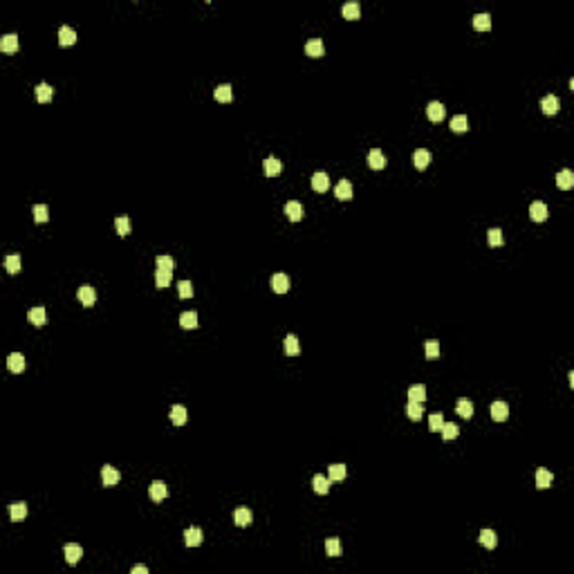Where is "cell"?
Segmentation results:
<instances>
[{
  "label": "cell",
  "instance_id": "45",
  "mask_svg": "<svg viewBox=\"0 0 574 574\" xmlns=\"http://www.w3.org/2000/svg\"><path fill=\"white\" fill-rule=\"evenodd\" d=\"M32 213H34V220H36V222H48V218H49V209L45 207V204H34Z\"/></svg>",
  "mask_w": 574,
  "mask_h": 574
},
{
  "label": "cell",
  "instance_id": "20",
  "mask_svg": "<svg viewBox=\"0 0 574 574\" xmlns=\"http://www.w3.org/2000/svg\"><path fill=\"white\" fill-rule=\"evenodd\" d=\"M59 43L63 45V48H68V45H74V43H76V32L72 29V27L63 25L59 29Z\"/></svg>",
  "mask_w": 574,
  "mask_h": 574
},
{
  "label": "cell",
  "instance_id": "43",
  "mask_svg": "<svg viewBox=\"0 0 574 574\" xmlns=\"http://www.w3.org/2000/svg\"><path fill=\"white\" fill-rule=\"evenodd\" d=\"M115 229H117L119 236H128L130 234V218H128V215H119V218L115 220Z\"/></svg>",
  "mask_w": 574,
  "mask_h": 574
},
{
  "label": "cell",
  "instance_id": "1",
  "mask_svg": "<svg viewBox=\"0 0 574 574\" xmlns=\"http://www.w3.org/2000/svg\"><path fill=\"white\" fill-rule=\"evenodd\" d=\"M76 298H79L85 308H92L95 301H96V289L92 285H81L79 292H76Z\"/></svg>",
  "mask_w": 574,
  "mask_h": 574
},
{
  "label": "cell",
  "instance_id": "15",
  "mask_svg": "<svg viewBox=\"0 0 574 574\" xmlns=\"http://www.w3.org/2000/svg\"><path fill=\"white\" fill-rule=\"evenodd\" d=\"M413 164H415V168L424 170L426 166L430 164V150H426V148H417V150L413 153Z\"/></svg>",
  "mask_w": 574,
  "mask_h": 574
},
{
  "label": "cell",
  "instance_id": "50",
  "mask_svg": "<svg viewBox=\"0 0 574 574\" xmlns=\"http://www.w3.org/2000/svg\"><path fill=\"white\" fill-rule=\"evenodd\" d=\"M442 426H444V415L442 413H433L429 420V429L430 430H442Z\"/></svg>",
  "mask_w": 574,
  "mask_h": 574
},
{
  "label": "cell",
  "instance_id": "30",
  "mask_svg": "<svg viewBox=\"0 0 574 574\" xmlns=\"http://www.w3.org/2000/svg\"><path fill=\"white\" fill-rule=\"evenodd\" d=\"M426 399V386L424 383H415V386H410L408 388V402H424Z\"/></svg>",
  "mask_w": 574,
  "mask_h": 574
},
{
  "label": "cell",
  "instance_id": "7",
  "mask_svg": "<svg viewBox=\"0 0 574 574\" xmlns=\"http://www.w3.org/2000/svg\"><path fill=\"white\" fill-rule=\"evenodd\" d=\"M556 186L558 189H563V191H570L574 186V173L570 168H563L556 173Z\"/></svg>",
  "mask_w": 574,
  "mask_h": 574
},
{
  "label": "cell",
  "instance_id": "37",
  "mask_svg": "<svg viewBox=\"0 0 574 574\" xmlns=\"http://www.w3.org/2000/svg\"><path fill=\"white\" fill-rule=\"evenodd\" d=\"M170 278H173V271H170V269H157V271H155V285L160 287V289L168 287Z\"/></svg>",
  "mask_w": 574,
  "mask_h": 574
},
{
  "label": "cell",
  "instance_id": "47",
  "mask_svg": "<svg viewBox=\"0 0 574 574\" xmlns=\"http://www.w3.org/2000/svg\"><path fill=\"white\" fill-rule=\"evenodd\" d=\"M424 350H426V357H429V359H437V357H440V343H437L435 339H429L424 343Z\"/></svg>",
  "mask_w": 574,
  "mask_h": 574
},
{
  "label": "cell",
  "instance_id": "29",
  "mask_svg": "<svg viewBox=\"0 0 574 574\" xmlns=\"http://www.w3.org/2000/svg\"><path fill=\"white\" fill-rule=\"evenodd\" d=\"M341 14H343L348 21H357V18L361 16V7H359V2H346V5L341 7Z\"/></svg>",
  "mask_w": 574,
  "mask_h": 574
},
{
  "label": "cell",
  "instance_id": "31",
  "mask_svg": "<svg viewBox=\"0 0 574 574\" xmlns=\"http://www.w3.org/2000/svg\"><path fill=\"white\" fill-rule=\"evenodd\" d=\"M186 417H189V415H186V408H184V406L175 404L173 408H170V422H173L175 426L186 424Z\"/></svg>",
  "mask_w": 574,
  "mask_h": 574
},
{
  "label": "cell",
  "instance_id": "10",
  "mask_svg": "<svg viewBox=\"0 0 574 574\" xmlns=\"http://www.w3.org/2000/svg\"><path fill=\"white\" fill-rule=\"evenodd\" d=\"M283 211H285V215L292 220V222H298V220L303 218V207H301V202H296V200L287 202L285 207H283Z\"/></svg>",
  "mask_w": 574,
  "mask_h": 574
},
{
  "label": "cell",
  "instance_id": "38",
  "mask_svg": "<svg viewBox=\"0 0 574 574\" xmlns=\"http://www.w3.org/2000/svg\"><path fill=\"white\" fill-rule=\"evenodd\" d=\"M283 348H285V355H298L301 352V346H298V339L294 335H287L285 341H283Z\"/></svg>",
  "mask_w": 574,
  "mask_h": 574
},
{
  "label": "cell",
  "instance_id": "8",
  "mask_svg": "<svg viewBox=\"0 0 574 574\" xmlns=\"http://www.w3.org/2000/svg\"><path fill=\"white\" fill-rule=\"evenodd\" d=\"M81 556H83V548H81V545H76V543H68V545H65V561H68L70 565L79 563Z\"/></svg>",
  "mask_w": 574,
  "mask_h": 574
},
{
  "label": "cell",
  "instance_id": "4",
  "mask_svg": "<svg viewBox=\"0 0 574 574\" xmlns=\"http://www.w3.org/2000/svg\"><path fill=\"white\" fill-rule=\"evenodd\" d=\"M289 285H292V281H289V276L287 274H274L271 276V287H274V292L276 294H285L287 289H289Z\"/></svg>",
  "mask_w": 574,
  "mask_h": 574
},
{
  "label": "cell",
  "instance_id": "12",
  "mask_svg": "<svg viewBox=\"0 0 574 574\" xmlns=\"http://www.w3.org/2000/svg\"><path fill=\"white\" fill-rule=\"evenodd\" d=\"M251 521H254V516H251V509H247V507H238V509L234 511V523L238 527L251 525Z\"/></svg>",
  "mask_w": 574,
  "mask_h": 574
},
{
  "label": "cell",
  "instance_id": "6",
  "mask_svg": "<svg viewBox=\"0 0 574 574\" xmlns=\"http://www.w3.org/2000/svg\"><path fill=\"white\" fill-rule=\"evenodd\" d=\"M541 108L545 115H556V112L561 110V101H558L556 95H545L541 101Z\"/></svg>",
  "mask_w": 574,
  "mask_h": 574
},
{
  "label": "cell",
  "instance_id": "3",
  "mask_svg": "<svg viewBox=\"0 0 574 574\" xmlns=\"http://www.w3.org/2000/svg\"><path fill=\"white\" fill-rule=\"evenodd\" d=\"M101 480H103V484H106V487H115V484L121 480V473H119L115 467L106 464V467H101Z\"/></svg>",
  "mask_w": 574,
  "mask_h": 574
},
{
  "label": "cell",
  "instance_id": "33",
  "mask_svg": "<svg viewBox=\"0 0 574 574\" xmlns=\"http://www.w3.org/2000/svg\"><path fill=\"white\" fill-rule=\"evenodd\" d=\"M346 464H330L328 467V478L335 480V482H341V480L346 478Z\"/></svg>",
  "mask_w": 574,
  "mask_h": 574
},
{
  "label": "cell",
  "instance_id": "35",
  "mask_svg": "<svg viewBox=\"0 0 574 574\" xmlns=\"http://www.w3.org/2000/svg\"><path fill=\"white\" fill-rule=\"evenodd\" d=\"M473 27H476L478 32L491 29V16L489 14H476V16H473Z\"/></svg>",
  "mask_w": 574,
  "mask_h": 574
},
{
  "label": "cell",
  "instance_id": "9",
  "mask_svg": "<svg viewBox=\"0 0 574 574\" xmlns=\"http://www.w3.org/2000/svg\"><path fill=\"white\" fill-rule=\"evenodd\" d=\"M305 54H308V56H314V59H316V56H323L325 54L323 41H321V38H310V41L305 43Z\"/></svg>",
  "mask_w": 574,
  "mask_h": 574
},
{
  "label": "cell",
  "instance_id": "40",
  "mask_svg": "<svg viewBox=\"0 0 574 574\" xmlns=\"http://www.w3.org/2000/svg\"><path fill=\"white\" fill-rule=\"evenodd\" d=\"M457 433H460V429H457V424L455 422H444V426H442V437L444 440H455L457 437Z\"/></svg>",
  "mask_w": 574,
  "mask_h": 574
},
{
  "label": "cell",
  "instance_id": "32",
  "mask_svg": "<svg viewBox=\"0 0 574 574\" xmlns=\"http://www.w3.org/2000/svg\"><path fill=\"white\" fill-rule=\"evenodd\" d=\"M9 514H11V521H25L27 516V505L25 502H11L9 505Z\"/></svg>",
  "mask_w": 574,
  "mask_h": 574
},
{
  "label": "cell",
  "instance_id": "22",
  "mask_svg": "<svg viewBox=\"0 0 574 574\" xmlns=\"http://www.w3.org/2000/svg\"><path fill=\"white\" fill-rule=\"evenodd\" d=\"M7 368H9L11 372H23L25 370V357H23L21 352H11L9 359H7Z\"/></svg>",
  "mask_w": 574,
  "mask_h": 574
},
{
  "label": "cell",
  "instance_id": "34",
  "mask_svg": "<svg viewBox=\"0 0 574 574\" xmlns=\"http://www.w3.org/2000/svg\"><path fill=\"white\" fill-rule=\"evenodd\" d=\"M335 195L339 197V200H350L352 197V184L348 180H341L339 184H336V189H335Z\"/></svg>",
  "mask_w": 574,
  "mask_h": 574
},
{
  "label": "cell",
  "instance_id": "13",
  "mask_svg": "<svg viewBox=\"0 0 574 574\" xmlns=\"http://www.w3.org/2000/svg\"><path fill=\"white\" fill-rule=\"evenodd\" d=\"M491 417H494L496 422H505L507 417H509V406H507V402H494V404H491Z\"/></svg>",
  "mask_w": 574,
  "mask_h": 574
},
{
  "label": "cell",
  "instance_id": "44",
  "mask_svg": "<svg viewBox=\"0 0 574 574\" xmlns=\"http://www.w3.org/2000/svg\"><path fill=\"white\" fill-rule=\"evenodd\" d=\"M422 413H424V408H422L420 402H408V404H406V415H408L410 420L417 422L422 417Z\"/></svg>",
  "mask_w": 574,
  "mask_h": 574
},
{
  "label": "cell",
  "instance_id": "39",
  "mask_svg": "<svg viewBox=\"0 0 574 574\" xmlns=\"http://www.w3.org/2000/svg\"><path fill=\"white\" fill-rule=\"evenodd\" d=\"M478 541L482 543L484 548H489V550H494V548H496V543H498V541H496V532H494V529H482V532H480V538H478Z\"/></svg>",
  "mask_w": 574,
  "mask_h": 574
},
{
  "label": "cell",
  "instance_id": "36",
  "mask_svg": "<svg viewBox=\"0 0 574 574\" xmlns=\"http://www.w3.org/2000/svg\"><path fill=\"white\" fill-rule=\"evenodd\" d=\"M451 130H453V133H467V130H469L467 115H455V117L451 119Z\"/></svg>",
  "mask_w": 574,
  "mask_h": 574
},
{
  "label": "cell",
  "instance_id": "24",
  "mask_svg": "<svg viewBox=\"0 0 574 574\" xmlns=\"http://www.w3.org/2000/svg\"><path fill=\"white\" fill-rule=\"evenodd\" d=\"M328 186H330V177H328V173H314L312 175V189L314 191H319V193H323V191H328Z\"/></svg>",
  "mask_w": 574,
  "mask_h": 574
},
{
  "label": "cell",
  "instance_id": "21",
  "mask_svg": "<svg viewBox=\"0 0 574 574\" xmlns=\"http://www.w3.org/2000/svg\"><path fill=\"white\" fill-rule=\"evenodd\" d=\"M330 482H332V480H330L328 476H323V473H316V476L312 478L314 491H316V494H321V496L328 494V491H330Z\"/></svg>",
  "mask_w": 574,
  "mask_h": 574
},
{
  "label": "cell",
  "instance_id": "49",
  "mask_svg": "<svg viewBox=\"0 0 574 574\" xmlns=\"http://www.w3.org/2000/svg\"><path fill=\"white\" fill-rule=\"evenodd\" d=\"M155 263H157V269H170L173 271V267H175V261H173L170 256H157Z\"/></svg>",
  "mask_w": 574,
  "mask_h": 574
},
{
  "label": "cell",
  "instance_id": "19",
  "mask_svg": "<svg viewBox=\"0 0 574 574\" xmlns=\"http://www.w3.org/2000/svg\"><path fill=\"white\" fill-rule=\"evenodd\" d=\"M213 96H215V101H220V103H229L231 99H234V90H231V85L229 83H222V85L215 88Z\"/></svg>",
  "mask_w": 574,
  "mask_h": 574
},
{
  "label": "cell",
  "instance_id": "17",
  "mask_svg": "<svg viewBox=\"0 0 574 574\" xmlns=\"http://www.w3.org/2000/svg\"><path fill=\"white\" fill-rule=\"evenodd\" d=\"M455 410H457V415H460V417H464V420H471V417H473V402H471V399H467V397L457 399Z\"/></svg>",
  "mask_w": 574,
  "mask_h": 574
},
{
  "label": "cell",
  "instance_id": "25",
  "mask_svg": "<svg viewBox=\"0 0 574 574\" xmlns=\"http://www.w3.org/2000/svg\"><path fill=\"white\" fill-rule=\"evenodd\" d=\"M0 49L5 54H11L18 49V36L16 34H5L2 36V41H0Z\"/></svg>",
  "mask_w": 574,
  "mask_h": 574
},
{
  "label": "cell",
  "instance_id": "28",
  "mask_svg": "<svg viewBox=\"0 0 574 574\" xmlns=\"http://www.w3.org/2000/svg\"><path fill=\"white\" fill-rule=\"evenodd\" d=\"M27 319H29V323L34 325H45V319H48V314H45V308H32L29 312H27Z\"/></svg>",
  "mask_w": 574,
  "mask_h": 574
},
{
  "label": "cell",
  "instance_id": "46",
  "mask_svg": "<svg viewBox=\"0 0 574 574\" xmlns=\"http://www.w3.org/2000/svg\"><path fill=\"white\" fill-rule=\"evenodd\" d=\"M325 552H328V556H341V541L339 538H328V541H325Z\"/></svg>",
  "mask_w": 574,
  "mask_h": 574
},
{
  "label": "cell",
  "instance_id": "48",
  "mask_svg": "<svg viewBox=\"0 0 574 574\" xmlns=\"http://www.w3.org/2000/svg\"><path fill=\"white\" fill-rule=\"evenodd\" d=\"M177 294H180V298H191L193 296L191 281H180V285H177Z\"/></svg>",
  "mask_w": 574,
  "mask_h": 574
},
{
  "label": "cell",
  "instance_id": "27",
  "mask_svg": "<svg viewBox=\"0 0 574 574\" xmlns=\"http://www.w3.org/2000/svg\"><path fill=\"white\" fill-rule=\"evenodd\" d=\"M554 480V473L548 471V469H538L536 471V487L538 489H548L550 484H552Z\"/></svg>",
  "mask_w": 574,
  "mask_h": 574
},
{
  "label": "cell",
  "instance_id": "5",
  "mask_svg": "<svg viewBox=\"0 0 574 574\" xmlns=\"http://www.w3.org/2000/svg\"><path fill=\"white\" fill-rule=\"evenodd\" d=\"M426 115H429L430 121H442V119L447 117V108L442 106L440 101H430L429 106H426Z\"/></svg>",
  "mask_w": 574,
  "mask_h": 574
},
{
  "label": "cell",
  "instance_id": "41",
  "mask_svg": "<svg viewBox=\"0 0 574 574\" xmlns=\"http://www.w3.org/2000/svg\"><path fill=\"white\" fill-rule=\"evenodd\" d=\"M487 240H489L491 247H498V245H502V242H505V236H502V231H500L498 227H494V229H489V231H487Z\"/></svg>",
  "mask_w": 574,
  "mask_h": 574
},
{
  "label": "cell",
  "instance_id": "11",
  "mask_svg": "<svg viewBox=\"0 0 574 574\" xmlns=\"http://www.w3.org/2000/svg\"><path fill=\"white\" fill-rule=\"evenodd\" d=\"M529 218L534 220V222H545L548 220V207H545V202H532V207H529Z\"/></svg>",
  "mask_w": 574,
  "mask_h": 574
},
{
  "label": "cell",
  "instance_id": "26",
  "mask_svg": "<svg viewBox=\"0 0 574 574\" xmlns=\"http://www.w3.org/2000/svg\"><path fill=\"white\" fill-rule=\"evenodd\" d=\"M180 325L184 330H193V328H197V312H193V310H189V312H182L180 314Z\"/></svg>",
  "mask_w": 574,
  "mask_h": 574
},
{
  "label": "cell",
  "instance_id": "23",
  "mask_svg": "<svg viewBox=\"0 0 574 574\" xmlns=\"http://www.w3.org/2000/svg\"><path fill=\"white\" fill-rule=\"evenodd\" d=\"M368 164H370V168L379 170L386 166V157H383V153L379 148H372L370 153H368Z\"/></svg>",
  "mask_w": 574,
  "mask_h": 574
},
{
  "label": "cell",
  "instance_id": "51",
  "mask_svg": "<svg viewBox=\"0 0 574 574\" xmlns=\"http://www.w3.org/2000/svg\"><path fill=\"white\" fill-rule=\"evenodd\" d=\"M133 574H148V568H146V565H135Z\"/></svg>",
  "mask_w": 574,
  "mask_h": 574
},
{
  "label": "cell",
  "instance_id": "14",
  "mask_svg": "<svg viewBox=\"0 0 574 574\" xmlns=\"http://www.w3.org/2000/svg\"><path fill=\"white\" fill-rule=\"evenodd\" d=\"M184 543L189 548H197V545L202 543V529H200V527H189L184 532Z\"/></svg>",
  "mask_w": 574,
  "mask_h": 574
},
{
  "label": "cell",
  "instance_id": "18",
  "mask_svg": "<svg viewBox=\"0 0 574 574\" xmlns=\"http://www.w3.org/2000/svg\"><path fill=\"white\" fill-rule=\"evenodd\" d=\"M263 170H265V175H269V177H274V175H278L283 170V164L281 162L276 160V157H265V162H263Z\"/></svg>",
  "mask_w": 574,
  "mask_h": 574
},
{
  "label": "cell",
  "instance_id": "2",
  "mask_svg": "<svg viewBox=\"0 0 574 574\" xmlns=\"http://www.w3.org/2000/svg\"><path fill=\"white\" fill-rule=\"evenodd\" d=\"M148 496L155 500V502H162V500L168 496V487H166V482H162V480H155V482H150Z\"/></svg>",
  "mask_w": 574,
  "mask_h": 574
},
{
  "label": "cell",
  "instance_id": "42",
  "mask_svg": "<svg viewBox=\"0 0 574 574\" xmlns=\"http://www.w3.org/2000/svg\"><path fill=\"white\" fill-rule=\"evenodd\" d=\"M5 269L9 271V274H18V271H21V256H16V254L7 256L5 258Z\"/></svg>",
  "mask_w": 574,
  "mask_h": 574
},
{
  "label": "cell",
  "instance_id": "16",
  "mask_svg": "<svg viewBox=\"0 0 574 574\" xmlns=\"http://www.w3.org/2000/svg\"><path fill=\"white\" fill-rule=\"evenodd\" d=\"M52 96H54V90H52V85L49 83H38L36 85V101L38 103H48V101H52Z\"/></svg>",
  "mask_w": 574,
  "mask_h": 574
}]
</instances>
